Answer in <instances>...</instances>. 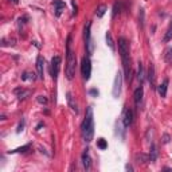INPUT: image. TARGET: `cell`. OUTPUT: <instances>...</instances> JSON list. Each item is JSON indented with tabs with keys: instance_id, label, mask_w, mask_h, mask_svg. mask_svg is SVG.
I'll return each instance as SVG.
<instances>
[{
	"instance_id": "cell-22",
	"label": "cell",
	"mask_w": 172,
	"mask_h": 172,
	"mask_svg": "<svg viewBox=\"0 0 172 172\" xmlns=\"http://www.w3.org/2000/svg\"><path fill=\"white\" fill-rule=\"evenodd\" d=\"M22 79L23 81H35L36 77L34 73H31V71H24V73L22 74Z\"/></svg>"
},
{
	"instance_id": "cell-16",
	"label": "cell",
	"mask_w": 172,
	"mask_h": 172,
	"mask_svg": "<svg viewBox=\"0 0 172 172\" xmlns=\"http://www.w3.org/2000/svg\"><path fill=\"white\" fill-rule=\"evenodd\" d=\"M134 161L139 163V164H147V163L149 161V156L143 153V152H140V153L134 155Z\"/></svg>"
},
{
	"instance_id": "cell-10",
	"label": "cell",
	"mask_w": 172,
	"mask_h": 172,
	"mask_svg": "<svg viewBox=\"0 0 172 172\" xmlns=\"http://www.w3.org/2000/svg\"><path fill=\"white\" fill-rule=\"evenodd\" d=\"M133 118H134V114H133V110L131 108H128L124 113V127L125 128H129L132 124H133Z\"/></svg>"
},
{
	"instance_id": "cell-14",
	"label": "cell",
	"mask_w": 172,
	"mask_h": 172,
	"mask_svg": "<svg viewBox=\"0 0 172 172\" xmlns=\"http://www.w3.org/2000/svg\"><path fill=\"white\" fill-rule=\"evenodd\" d=\"M66 98H67V104H69V106H70V109H71V110H73L75 114H78V113H79V110H78V105H77L75 100H74L73 94H71L70 91H67V94H66Z\"/></svg>"
},
{
	"instance_id": "cell-35",
	"label": "cell",
	"mask_w": 172,
	"mask_h": 172,
	"mask_svg": "<svg viewBox=\"0 0 172 172\" xmlns=\"http://www.w3.org/2000/svg\"><path fill=\"white\" fill-rule=\"evenodd\" d=\"M127 170L128 171H133V167H132V165H129V164H127Z\"/></svg>"
},
{
	"instance_id": "cell-19",
	"label": "cell",
	"mask_w": 172,
	"mask_h": 172,
	"mask_svg": "<svg viewBox=\"0 0 172 172\" xmlns=\"http://www.w3.org/2000/svg\"><path fill=\"white\" fill-rule=\"evenodd\" d=\"M137 79H139L140 85H143L145 79V74H144V67H143V63L139 62V67H137Z\"/></svg>"
},
{
	"instance_id": "cell-23",
	"label": "cell",
	"mask_w": 172,
	"mask_h": 172,
	"mask_svg": "<svg viewBox=\"0 0 172 172\" xmlns=\"http://www.w3.org/2000/svg\"><path fill=\"white\" fill-rule=\"evenodd\" d=\"M106 11H108V7L105 4H101L98 8H97V11H96V15H97V18H102V16L106 14Z\"/></svg>"
},
{
	"instance_id": "cell-24",
	"label": "cell",
	"mask_w": 172,
	"mask_h": 172,
	"mask_svg": "<svg viewBox=\"0 0 172 172\" xmlns=\"http://www.w3.org/2000/svg\"><path fill=\"white\" fill-rule=\"evenodd\" d=\"M30 147L31 145L30 144H26V145H23V147H20V148H16V149H14V151H10V153H20V152H27L28 149H30Z\"/></svg>"
},
{
	"instance_id": "cell-5",
	"label": "cell",
	"mask_w": 172,
	"mask_h": 172,
	"mask_svg": "<svg viewBox=\"0 0 172 172\" xmlns=\"http://www.w3.org/2000/svg\"><path fill=\"white\" fill-rule=\"evenodd\" d=\"M81 73H82V77L84 79L89 81L90 79V75H91V62H90V58L89 57H84L81 61Z\"/></svg>"
},
{
	"instance_id": "cell-36",
	"label": "cell",
	"mask_w": 172,
	"mask_h": 172,
	"mask_svg": "<svg viewBox=\"0 0 172 172\" xmlns=\"http://www.w3.org/2000/svg\"><path fill=\"white\" fill-rule=\"evenodd\" d=\"M10 2H12L14 4H18V3H19V0H10Z\"/></svg>"
},
{
	"instance_id": "cell-12",
	"label": "cell",
	"mask_w": 172,
	"mask_h": 172,
	"mask_svg": "<svg viewBox=\"0 0 172 172\" xmlns=\"http://www.w3.org/2000/svg\"><path fill=\"white\" fill-rule=\"evenodd\" d=\"M36 70H38V77L43 79V77H45V59L42 55H38V58H36Z\"/></svg>"
},
{
	"instance_id": "cell-28",
	"label": "cell",
	"mask_w": 172,
	"mask_h": 172,
	"mask_svg": "<svg viewBox=\"0 0 172 172\" xmlns=\"http://www.w3.org/2000/svg\"><path fill=\"white\" fill-rule=\"evenodd\" d=\"M139 20H140V26L144 27V10H140V14H139Z\"/></svg>"
},
{
	"instance_id": "cell-31",
	"label": "cell",
	"mask_w": 172,
	"mask_h": 172,
	"mask_svg": "<svg viewBox=\"0 0 172 172\" xmlns=\"http://www.w3.org/2000/svg\"><path fill=\"white\" fill-rule=\"evenodd\" d=\"M23 128H24V120L22 118V121L19 122V125H18V129H16V133H20L23 131Z\"/></svg>"
},
{
	"instance_id": "cell-2",
	"label": "cell",
	"mask_w": 172,
	"mask_h": 172,
	"mask_svg": "<svg viewBox=\"0 0 172 172\" xmlns=\"http://www.w3.org/2000/svg\"><path fill=\"white\" fill-rule=\"evenodd\" d=\"M118 50L122 58V66H124V77L128 82L132 79V66L131 58H129V43L125 38H118Z\"/></svg>"
},
{
	"instance_id": "cell-32",
	"label": "cell",
	"mask_w": 172,
	"mask_h": 172,
	"mask_svg": "<svg viewBox=\"0 0 172 172\" xmlns=\"http://www.w3.org/2000/svg\"><path fill=\"white\" fill-rule=\"evenodd\" d=\"M71 5H73V15H77V12H78V8H77L75 0H71Z\"/></svg>"
},
{
	"instance_id": "cell-6",
	"label": "cell",
	"mask_w": 172,
	"mask_h": 172,
	"mask_svg": "<svg viewBox=\"0 0 172 172\" xmlns=\"http://www.w3.org/2000/svg\"><path fill=\"white\" fill-rule=\"evenodd\" d=\"M61 62H62V58L59 55H55L51 59V63H50V74L53 77V79H57L59 74V69H61Z\"/></svg>"
},
{
	"instance_id": "cell-20",
	"label": "cell",
	"mask_w": 172,
	"mask_h": 172,
	"mask_svg": "<svg viewBox=\"0 0 172 172\" xmlns=\"http://www.w3.org/2000/svg\"><path fill=\"white\" fill-rule=\"evenodd\" d=\"M105 39H106V45L109 46L112 51H116V45H114V41H113V36H112V32L108 31L106 35H105Z\"/></svg>"
},
{
	"instance_id": "cell-7",
	"label": "cell",
	"mask_w": 172,
	"mask_h": 172,
	"mask_svg": "<svg viewBox=\"0 0 172 172\" xmlns=\"http://www.w3.org/2000/svg\"><path fill=\"white\" fill-rule=\"evenodd\" d=\"M121 85H122V74L117 73L116 77H114V82H113V90H112V93H113V97L114 98H118L120 93H121Z\"/></svg>"
},
{
	"instance_id": "cell-15",
	"label": "cell",
	"mask_w": 172,
	"mask_h": 172,
	"mask_svg": "<svg viewBox=\"0 0 172 172\" xmlns=\"http://www.w3.org/2000/svg\"><path fill=\"white\" fill-rule=\"evenodd\" d=\"M168 79L165 78L164 81H163V84H160L159 85V88H157V91H159V94H160V97L161 98H164V97H167V90H168Z\"/></svg>"
},
{
	"instance_id": "cell-18",
	"label": "cell",
	"mask_w": 172,
	"mask_h": 172,
	"mask_svg": "<svg viewBox=\"0 0 172 172\" xmlns=\"http://www.w3.org/2000/svg\"><path fill=\"white\" fill-rule=\"evenodd\" d=\"M157 156H159V151H157V147L152 143L151 144V152H149V161L152 163H156Z\"/></svg>"
},
{
	"instance_id": "cell-11",
	"label": "cell",
	"mask_w": 172,
	"mask_h": 172,
	"mask_svg": "<svg viewBox=\"0 0 172 172\" xmlns=\"http://www.w3.org/2000/svg\"><path fill=\"white\" fill-rule=\"evenodd\" d=\"M14 94H15L19 100H26L27 97H30L31 91L28 90V89H24V88H22V86H19V88L14 89Z\"/></svg>"
},
{
	"instance_id": "cell-25",
	"label": "cell",
	"mask_w": 172,
	"mask_h": 172,
	"mask_svg": "<svg viewBox=\"0 0 172 172\" xmlns=\"http://www.w3.org/2000/svg\"><path fill=\"white\" fill-rule=\"evenodd\" d=\"M120 11H121V2H116L113 5V12H112V16H116L117 14H120Z\"/></svg>"
},
{
	"instance_id": "cell-17",
	"label": "cell",
	"mask_w": 172,
	"mask_h": 172,
	"mask_svg": "<svg viewBox=\"0 0 172 172\" xmlns=\"http://www.w3.org/2000/svg\"><path fill=\"white\" fill-rule=\"evenodd\" d=\"M82 164H84L85 170H90V167H91V159H90V155H89V151L88 149L82 153Z\"/></svg>"
},
{
	"instance_id": "cell-33",
	"label": "cell",
	"mask_w": 172,
	"mask_h": 172,
	"mask_svg": "<svg viewBox=\"0 0 172 172\" xmlns=\"http://www.w3.org/2000/svg\"><path fill=\"white\" fill-rule=\"evenodd\" d=\"M89 93H90L91 96H94V97H97V96H98V94H100L97 89H90V90H89Z\"/></svg>"
},
{
	"instance_id": "cell-34",
	"label": "cell",
	"mask_w": 172,
	"mask_h": 172,
	"mask_svg": "<svg viewBox=\"0 0 172 172\" xmlns=\"http://www.w3.org/2000/svg\"><path fill=\"white\" fill-rule=\"evenodd\" d=\"M42 127H45V124H43V122H39V124H38V127H36V129H41Z\"/></svg>"
},
{
	"instance_id": "cell-26",
	"label": "cell",
	"mask_w": 172,
	"mask_h": 172,
	"mask_svg": "<svg viewBox=\"0 0 172 172\" xmlns=\"http://www.w3.org/2000/svg\"><path fill=\"white\" fill-rule=\"evenodd\" d=\"M164 59L167 62H170V63H172V47H168L164 51Z\"/></svg>"
},
{
	"instance_id": "cell-3",
	"label": "cell",
	"mask_w": 172,
	"mask_h": 172,
	"mask_svg": "<svg viewBox=\"0 0 172 172\" xmlns=\"http://www.w3.org/2000/svg\"><path fill=\"white\" fill-rule=\"evenodd\" d=\"M75 66H77V58L74 51L71 50V35L67 36V43H66V78L73 79L75 75Z\"/></svg>"
},
{
	"instance_id": "cell-21",
	"label": "cell",
	"mask_w": 172,
	"mask_h": 172,
	"mask_svg": "<svg viewBox=\"0 0 172 172\" xmlns=\"http://www.w3.org/2000/svg\"><path fill=\"white\" fill-rule=\"evenodd\" d=\"M171 39H172V19L170 22V26H168V28H167V32H165L164 38H163V42L167 43V42H170Z\"/></svg>"
},
{
	"instance_id": "cell-13",
	"label": "cell",
	"mask_w": 172,
	"mask_h": 172,
	"mask_svg": "<svg viewBox=\"0 0 172 172\" xmlns=\"http://www.w3.org/2000/svg\"><path fill=\"white\" fill-rule=\"evenodd\" d=\"M147 78H148V82H149L151 88L155 89L156 88V75H155V66L149 63V69H148V74H147Z\"/></svg>"
},
{
	"instance_id": "cell-29",
	"label": "cell",
	"mask_w": 172,
	"mask_h": 172,
	"mask_svg": "<svg viewBox=\"0 0 172 172\" xmlns=\"http://www.w3.org/2000/svg\"><path fill=\"white\" fill-rule=\"evenodd\" d=\"M36 101H38L39 104H43V105L47 104V98H46L45 96H38L36 97Z\"/></svg>"
},
{
	"instance_id": "cell-27",
	"label": "cell",
	"mask_w": 172,
	"mask_h": 172,
	"mask_svg": "<svg viewBox=\"0 0 172 172\" xmlns=\"http://www.w3.org/2000/svg\"><path fill=\"white\" fill-rule=\"evenodd\" d=\"M97 147H98L100 149H102V151L106 149V148H108L106 140H105V139H98V140H97Z\"/></svg>"
},
{
	"instance_id": "cell-30",
	"label": "cell",
	"mask_w": 172,
	"mask_h": 172,
	"mask_svg": "<svg viewBox=\"0 0 172 172\" xmlns=\"http://www.w3.org/2000/svg\"><path fill=\"white\" fill-rule=\"evenodd\" d=\"M170 140H171V136L168 133L163 134V144H168V143H170Z\"/></svg>"
},
{
	"instance_id": "cell-9",
	"label": "cell",
	"mask_w": 172,
	"mask_h": 172,
	"mask_svg": "<svg viewBox=\"0 0 172 172\" xmlns=\"http://www.w3.org/2000/svg\"><path fill=\"white\" fill-rule=\"evenodd\" d=\"M53 5H54V14H55L57 18H59V16L62 15V12L65 11V8H66L65 2H62V0H54Z\"/></svg>"
},
{
	"instance_id": "cell-8",
	"label": "cell",
	"mask_w": 172,
	"mask_h": 172,
	"mask_svg": "<svg viewBox=\"0 0 172 172\" xmlns=\"http://www.w3.org/2000/svg\"><path fill=\"white\" fill-rule=\"evenodd\" d=\"M143 97H144V89H143V85H140L139 88L134 90V104H136V108L140 109V106H141Z\"/></svg>"
},
{
	"instance_id": "cell-4",
	"label": "cell",
	"mask_w": 172,
	"mask_h": 172,
	"mask_svg": "<svg viewBox=\"0 0 172 172\" xmlns=\"http://www.w3.org/2000/svg\"><path fill=\"white\" fill-rule=\"evenodd\" d=\"M90 28H91V22H88L85 26V30H84V36H85V46H86V51H88L89 55H91L94 51V45L93 41H91V32H90Z\"/></svg>"
},
{
	"instance_id": "cell-1",
	"label": "cell",
	"mask_w": 172,
	"mask_h": 172,
	"mask_svg": "<svg viewBox=\"0 0 172 172\" xmlns=\"http://www.w3.org/2000/svg\"><path fill=\"white\" fill-rule=\"evenodd\" d=\"M81 136L85 143H90L94 136V114L93 108L88 106L86 109V116L81 124Z\"/></svg>"
}]
</instances>
